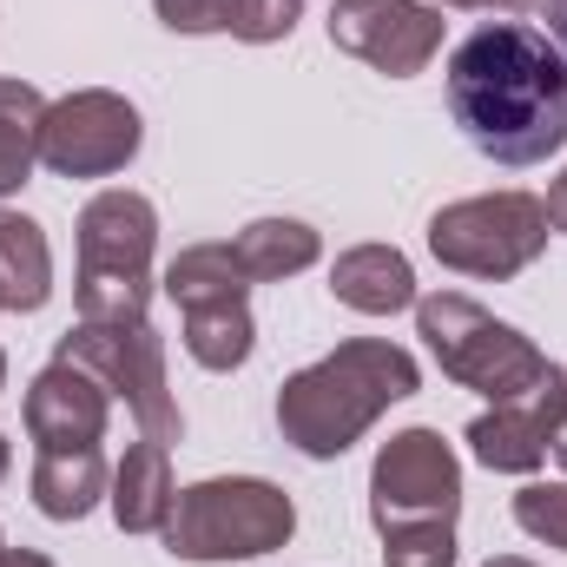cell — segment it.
Returning a JSON list of instances; mask_svg holds the SVG:
<instances>
[{"mask_svg": "<svg viewBox=\"0 0 567 567\" xmlns=\"http://www.w3.org/2000/svg\"><path fill=\"white\" fill-rule=\"evenodd\" d=\"M449 120L495 165H542L567 145V60L542 27L482 20L449 53Z\"/></svg>", "mask_w": 567, "mask_h": 567, "instance_id": "cell-1", "label": "cell"}, {"mask_svg": "<svg viewBox=\"0 0 567 567\" xmlns=\"http://www.w3.org/2000/svg\"><path fill=\"white\" fill-rule=\"evenodd\" d=\"M423 370L403 343L390 337H350L310 370H297L278 390V429L284 442L310 462H337L357 435H370L377 416L403 396H416Z\"/></svg>", "mask_w": 567, "mask_h": 567, "instance_id": "cell-2", "label": "cell"}, {"mask_svg": "<svg viewBox=\"0 0 567 567\" xmlns=\"http://www.w3.org/2000/svg\"><path fill=\"white\" fill-rule=\"evenodd\" d=\"M297 535V502L265 475H212L172 495V515L158 528V542L178 561H258L278 555Z\"/></svg>", "mask_w": 567, "mask_h": 567, "instance_id": "cell-3", "label": "cell"}, {"mask_svg": "<svg viewBox=\"0 0 567 567\" xmlns=\"http://www.w3.org/2000/svg\"><path fill=\"white\" fill-rule=\"evenodd\" d=\"M416 337L429 343V357L442 363L449 383L488 396V403H522L535 396L555 363L502 317H488L475 297L462 290H435V297H416Z\"/></svg>", "mask_w": 567, "mask_h": 567, "instance_id": "cell-4", "label": "cell"}, {"mask_svg": "<svg viewBox=\"0 0 567 567\" xmlns=\"http://www.w3.org/2000/svg\"><path fill=\"white\" fill-rule=\"evenodd\" d=\"M152 251H158V212L140 192H100L80 212V278L73 303L86 323H145L152 303Z\"/></svg>", "mask_w": 567, "mask_h": 567, "instance_id": "cell-5", "label": "cell"}, {"mask_svg": "<svg viewBox=\"0 0 567 567\" xmlns=\"http://www.w3.org/2000/svg\"><path fill=\"white\" fill-rule=\"evenodd\" d=\"M548 205L535 192H482V198H455L429 218V251L435 265L462 271V278H522L542 251H548Z\"/></svg>", "mask_w": 567, "mask_h": 567, "instance_id": "cell-6", "label": "cell"}, {"mask_svg": "<svg viewBox=\"0 0 567 567\" xmlns=\"http://www.w3.org/2000/svg\"><path fill=\"white\" fill-rule=\"evenodd\" d=\"M60 363H80L86 377H100L113 390V403L133 410V423L152 435V442H178L185 435V416H178V396L165 383V343L152 323H73L53 350Z\"/></svg>", "mask_w": 567, "mask_h": 567, "instance_id": "cell-7", "label": "cell"}, {"mask_svg": "<svg viewBox=\"0 0 567 567\" xmlns=\"http://www.w3.org/2000/svg\"><path fill=\"white\" fill-rule=\"evenodd\" d=\"M145 145V120L126 93L86 86L47 106L40 120V165L60 178H113L140 158Z\"/></svg>", "mask_w": 567, "mask_h": 567, "instance_id": "cell-8", "label": "cell"}, {"mask_svg": "<svg viewBox=\"0 0 567 567\" xmlns=\"http://www.w3.org/2000/svg\"><path fill=\"white\" fill-rule=\"evenodd\" d=\"M462 508V462L442 429H396L370 462V522H455Z\"/></svg>", "mask_w": 567, "mask_h": 567, "instance_id": "cell-9", "label": "cell"}, {"mask_svg": "<svg viewBox=\"0 0 567 567\" xmlns=\"http://www.w3.org/2000/svg\"><path fill=\"white\" fill-rule=\"evenodd\" d=\"M330 47L390 73V80H416L442 53V7H429V0H337Z\"/></svg>", "mask_w": 567, "mask_h": 567, "instance_id": "cell-10", "label": "cell"}, {"mask_svg": "<svg viewBox=\"0 0 567 567\" xmlns=\"http://www.w3.org/2000/svg\"><path fill=\"white\" fill-rule=\"evenodd\" d=\"M567 416V370H555L535 396L522 403H495L468 423V455L495 475H535L555 449V429Z\"/></svg>", "mask_w": 567, "mask_h": 567, "instance_id": "cell-11", "label": "cell"}, {"mask_svg": "<svg viewBox=\"0 0 567 567\" xmlns=\"http://www.w3.org/2000/svg\"><path fill=\"white\" fill-rule=\"evenodd\" d=\"M113 423V390L100 377H86L80 363H47L27 383V435L40 449H100Z\"/></svg>", "mask_w": 567, "mask_h": 567, "instance_id": "cell-12", "label": "cell"}, {"mask_svg": "<svg viewBox=\"0 0 567 567\" xmlns=\"http://www.w3.org/2000/svg\"><path fill=\"white\" fill-rule=\"evenodd\" d=\"M330 297L343 310H363V317H396L416 303V271L396 245H350L330 265Z\"/></svg>", "mask_w": 567, "mask_h": 567, "instance_id": "cell-13", "label": "cell"}, {"mask_svg": "<svg viewBox=\"0 0 567 567\" xmlns=\"http://www.w3.org/2000/svg\"><path fill=\"white\" fill-rule=\"evenodd\" d=\"M172 495H178V488H172L165 442L140 435V442L120 455V468H113V488H106L120 535H158V528H165V515H172Z\"/></svg>", "mask_w": 567, "mask_h": 567, "instance_id": "cell-14", "label": "cell"}, {"mask_svg": "<svg viewBox=\"0 0 567 567\" xmlns=\"http://www.w3.org/2000/svg\"><path fill=\"white\" fill-rule=\"evenodd\" d=\"M113 488V468L100 449H40L33 462V508L47 522H86Z\"/></svg>", "mask_w": 567, "mask_h": 567, "instance_id": "cell-15", "label": "cell"}, {"mask_svg": "<svg viewBox=\"0 0 567 567\" xmlns=\"http://www.w3.org/2000/svg\"><path fill=\"white\" fill-rule=\"evenodd\" d=\"M185 317V357L198 363V370H212V377H231V370H245L251 363V350H258V323H251V297H218V303H192V310H178Z\"/></svg>", "mask_w": 567, "mask_h": 567, "instance_id": "cell-16", "label": "cell"}, {"mask_svg": "<svg viewBox=\"0 0 567 567\" xmlns=\"http://www.w3.org/2000/svg\"><path fill=\"white\" fill-rule=\"evenodd\" d=\"M231 258L245 265L251 284H284L297 271H310L323 258V238L303 225V218H251L238 238H231Z\"/></svg>", "mask_w": 567, "mask_h": 567, "instance_id": "cell-17", "label": "cell"}, {"mask_svg": "<svg viewBox=\"0 0 567 567\" xmlns=\"http://www.w3.org/2000/svg\"><path fill=\"white\" fill-rule=\"evenodd\" d=\"M0 297L7 310H40L53 297V251L27 212H0Z\"/></svg>", "mask_w": 567, "mask_h": 567, "instance_id": "cell-18", "label": "cell"}, {"mask_svg": "<svg viewBox=\"0 0 567 567\" xmlns=\"http://www.w3.org/2000/svg\"><path fill=\"white\" fill-rule=\"evenodd\" d=\"M165 297H172L178 310L218 303V297H251L245 265L231 258V238H225V245H185V251L165 265Z\"/></svg>", "mask_w": 567, "mask_h": 567, "instance_id": "cell-19", "label": "cell"}, {"mask_svg": "<svg viewBox=\"0 0 567 567\" xmlns=\"http://www.w3.org/2000/svg\"><path fill=\"white\" fill-rule=\"evenodd\" d=\"M40 120H47V100L27 80H0V198H13L40 165Z\"/></svg>", "mask_w": 567, "mask_h": 567, "instance_id": "cell-20", "label": "cell"}, {"mask_svg": "<svg viewBox=\"0 0 567 567\" xmlns=\"http://www.w3.org/2000/svg\"><path fill=\"white\" fill-rule=\"evenodd\" d=\"M383 567H455V522H390Z\"/></svg>", "mask_w": 567, "mask_h": 567, "instance_id": "cell-21", "label": "cell"}, {"mask_svg": "<svg viewBox=\"0 0 567 567\" xmlns=\"http://www.w3.org/2000/svg\"><path fill=\"white\" fill-rule=\"evenodd\" d=\"M515 522H522L535 542L567 548V475L561 482H528V488L515 495Z\"/></svg>", "mask_w": 567, "mask_h": 567, "instance_id": "cell-22", "label": "cell"}, {"mask_svg": "<svg viewBox=\"0 0 567 567\" xmlns=\"http://www.w3.org/2000/svg\"><path fill=\"white\" fill-rule=\"evenodd\" d=\"M297 20H303V0H238L231 33H238L245 47H271V40H290Z\"/></svg>", "mask_w": 567, "mask_h": 567, "instance_id": "cell-23", "label": "cell"}, {"mask_svg": "<svg viewBox=\"0 0 567 567\" xmlns=\"http://www.w3.org/2000/svg\"><path fill=\"white\" fill-rule=\"evenodd\" d=\"M172 33H231L238 0H152Z\"/></svg>", "mask_w": 567, "mask_h": 567, "instance_id": "cell-24", "label": "cell"}, {"mask_svg": "<svg viewBox=\"0 0 567 567\" xmlns=\"http://www.w3.org/2000/svg\"><path fill=\"white\" fill-rule=\"evenodd\" d=\"M542 205H548V225H555V231L567 238V172L555 178V185H548V198H542Z\"/></svg>", "mask_w": 567, "mask_h": 567, "instance_id": "cell-25", "label": "cell"}, {"mask_svg": "<svg viewBox=\"0 0 567 567\" xmlns=\"http://www.w3.org/2000/svg\"><path fill=\"white\" fill-rule=\"evenodd\" d=\"M542 13H548V40L561 47V60H567V0H542Z\"/></svg>", "mask_w": 567, "mask_h": 567, "instance_id": "cell-26", "label": "cell"}, {"mask_svg": "<svg viewBox=\"0 0 567 567\" xmlns=\"http://www.w3.org/2000/svg\"><path fill=\"white\" fill-rule=\"evenodd\" d=\"M435 7H482V13H522L535 0H435Z\"/></svg>", "mask_w": 567, "mask_h": 567, "instance_id": "cell-27", "label": "cell"}, {"mask_svg": "<svg viewBox=\"0 0 567 567\" xmlns=\"http://www.w3.org/2000/svg\"><path fill=\"white\" fill-rule=\"evenodd\" d=\"M0 567H60V561H53V555H40V548H7Z\"/></svg>", "mask_w": 567, "mask_h": 567, "instance_id": "cell-28", "label": "cell"}, {"mask_svg": "<svg viewBox=\"0 0 567 567\" xmlns=\"http://www.w3.org/2000/svg\"><path fill=\"white\" fill-rule=\"evenodd\" d=\"M555 462H561V475H567V416H561V429H555V449H548Z\"/></svg>", "mask_w": 567, "mask_h": 567, "instance_id": "cell-29", "label": "cell"}, {"mask_svg": "<svg viewBox=\"0 0 567 567\" xmlns=\"http://www.w3.org/2000/svg\"><path fill=\"white\" fill-rule=\"evenodd\" d=\"M482 567H535V561H522V555H495V561H482Z\"/></svg>", "mask_w": 567, "mask_h": 567, "instance_id": "cell-30", "label": "cell"}, {"mask_svg": "<svg viewBox=\"0 0 567 567\" xmlns=\"http://www.w3.org/2000/svg\"><path fill=\"white\" fill-rule=\"evenodd\" d=\"M7 468H13V449H7V435H0V482H7Z\"/></svg>", "mask_w": 567, "mask_h": 567, "instance_id": "cell-31", "label": "cell"}, {"mask_svg": "<svg viewBox=\"0 0 567 567\" xmlns=\"http://www.w3.org/2000/svg\"><path fill=\"white\" fill-rule=\"evenodd\" d=\"M0 390H7V350H0Z\"/></svg>", "mask_w": 567, "mask_h": 567, "instance_id": "cell-32", "label": "cell"}, {"mask_svg": "<svg viewBox=\"0 0 567 567\" xmlns=\"http://www.w3.org/2000/svg\"><path fill=\"white\" fill-rule=\"evenodd\" d=\"M0 555H7V535H0Z\"/></svg>", "mask_w": 567, "mask_h": 567, "instance_id": "cell-33", "label": "cell"}, {"mask_svg": "<svg viewBox=\"0 0 567 567\" xmlns=\"http://www.w3.org/2000/svg\"><path fill=\"white\" fill-rule=\"evenodd\" d=\"M0 310H7V297H0Z\"/></svg>", "mask_w": 567, "mask_h": 567, "instance_id": "cell-34", "label": "cell"}]
</instances>
